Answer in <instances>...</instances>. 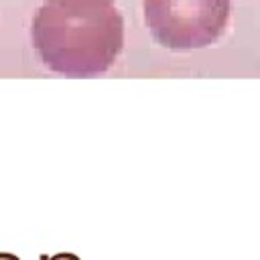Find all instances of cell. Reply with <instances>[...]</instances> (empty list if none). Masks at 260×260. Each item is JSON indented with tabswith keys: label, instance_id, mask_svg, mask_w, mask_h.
Instances as JSON below:
<instances>
[{
	"label": "cell",
	"instance_id": "obj_3",
	"mask_svg": "<svg viewBox=\"0 0 260 260\" xmlns=\"http://www.w3.org/2000/svg\"><path fill=\"white\" fill-rule=\"evenodd\" d=\"M51 2H59V4H112V0H51Z\"/></svg>",
	"mask_w": 260,
	"mask_h": 260
},
{
	"label": "cell",
	"instance_id": "obj_2",
	"mask_svg": "<svg viewBox=\"0 0 260 260\" xmlns=\"http://www.w3.org/2000/svg\"><path fill=\"white\" fill-rule=\"evenodd\" d=\"M144 20L158 45L193 51L221 37L230 20V0H144Z\"/></svg>",
	"mask_w": 260,
	"mask_h": 260
},
{
	"label": "cell",
	"instance_id": "obj_1",
	"mask_svg": "<svg viewBox=\"0 0 260 260\" xmlns=\"http://www.w3.org/2000/svg\"><path fill=\"white\" fill-rule=\"evenodd\" d=\"M32 45L51 71L98 75L114 65L124 47V20L114 4L47 0L32 18Z\"/></svg>",
	"mask_w": 260,
	"mask_h": 260
},
{
	"label": "cell",
	"instance_id": "obj_4",
	"mask_svg": "<svg viewBox=\"0 0 260 260\" xmlns=\"http://www.w3.org/2000/svg\"><path fill=\"white\" fill-rule=\"evenodd\" d=\"M14 260H20V258H14Z\"/></svg>",
	"mask_w": 260,
	"mask_h": 260
}]
</instances>
